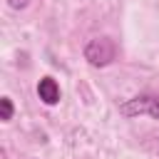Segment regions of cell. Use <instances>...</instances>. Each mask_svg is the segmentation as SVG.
<instances>
[{
  "label": "cell",
  "mask_w": 159,
  "mask_h": 159,
  "mask_svg": "<svg viewBox=\"0 0 159 159\" xmlns=\"http://www.w3.org/2000/svg\"><path fill=\"white\" fill-rule=\"evenodd\" d=\"M119 112L124 117H137V114H149L152 119H159V97L154 94H137L127 102L119 104Z\"/></svg>",
  "instance_id": "obj_2"
},
{
  "label": "cell",
  "mask_w": 159,
  "mask_h": 159,
  "mask_svg": "<svg viewBox=\"0 0 159 159\" xmlns=\"http://www.w3.org/2000/svg\"><path fill=\"white\" fill-rule=\"evenodd\" d=\"M117 57V47L109 37H94L84 45V60L94 67H107Z\"/></svg>",
  "instance_id": "obj_1"
},
{
  "label": "cell",
  "mask_w": 159,
  "mask_h": 159,
  "mask_svg": "<svg viewBox=\"0 0 159 159\" xmlns=\"http://www.w3.org/2000/svg\"><path fill=\"white\" fill-rule=\"evenodd\" d=\"M37 97L45 102V104H57L60 102V84L52 80V77H42L37 82Z\"/></svg>",
  "instance_id": "obj_3"
},
{
  "label": "cell",
  "mask_w": 159,
  "mask_h": 159,
  "mask_svg": "<svg viewBox=\"0 0 159 159\" xmlns=\"http://www.w3.org/2000/svg\"><path fill=\"white\" fill-rule=\"evenodd\" d=\"M0 119L2 122H10L12 119V102H10V97H2L0 99Z\"/></svg>",
  "instance_id": "obj_4"
},
{
  "label": "cell",
  "mask_w": 159,
  "mask_h": 159,
  "mask_svg": "<svg viewBox=\"0 0 159 159\" xmlns=\"http://www.w3.org/2000/svg\"><path fill=\"white\" fill-rule=\"evenodd\" d=\"M7 2H10V7H12V10H22V7L27 5V0H7Z\"/></svg>",
  "instance_id": "obj_5"
}]
</instances>
